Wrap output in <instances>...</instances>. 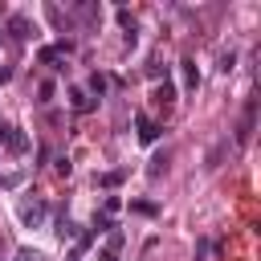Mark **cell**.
<instances>
[{"label": "cell", "mask_w": 261, "mask_h": 261, "mask_svg": "<svg viewBox=\"0 0 261 261\" xmlns=\"http://www.w3.org/2000/svg\"><path fill=\"white\" fill-rule=\"evenodd\" d=\"M253 122H257V98H249V102H245V110H241V122H237V143H249Z\"/></svg>", "instance_id": "obj_1"}, {"label": "cell", "mask_w": 261, "mask_h": 261, "mask_svg": "<svg viewBox=\"0 0 261 261\" xmlns=\"http://www.w3.org/2000/svg\"><path fill=\"white\" fill-rule=\"evenodd\" d=\"M20 216H24L29 224H37V220L45 216V204H41V200H29V204H20Z\"/></svg>", "instance_id": "obj_2"}, {"label": "cell", "mask_w": 261, "mask_h": 261, "mask_svg": "<svg viewBox=\"0 0 261 261\" xmlns=\"http://www.w3.org/2000/svg\"><path fill=\"white\" fill-rule=\"evenodd\" d=\"M179 65H184V86L196 90V86H200V69H196V61H179Z\"/></svg>", "instance_id": "obj_3"}, {"label": "cell", "mask_w": 261, "mask_h": 261, "mask_svg": "<svg viewBox=\"0 0 261 261\" xmlns=\"http://www.w3.org/2000/svg\"><path fill=\"white\" fill-rule=\"evenodd\" d=\"M8 29H12V37H29V33H33V24H29L24 16H12V20H8Z\"/></svg>", "instance_id": "obj_4"}, {"label": "cell", "mask_w": 261, "mask_h": 261, "mask_svg": "<svg viewBox=\"0 0 261 261\" xmlns=\"http://www.w3.org/2000/svg\"><path fill=\"white\" fill-rule=\"evenodd\" d=\"M73 110H77V114H86V110H94V98H86L82 90H73Z\"/></svg>", "instance_id": "obj_5"}, {"label": "cell", "mask_w": 261, "mask_h": 261, "mask_svg": "<svg viewBox=\"0 0 261 261\" xmlns=\"http://www.w3.org/2000/svg\"><path fill=\"white\" fill-rule=\"evenodd\" d=\"M139 139L143 143H155V122L151 118H139Z\"/></svg>", "instance_id": "obj_6"}, {"label": "cell", "mask_w": 261, "mask_h": 261, "mask_svg": "<svg viewBox=\"0 0 261 261\" xmlns=\"http://www.w3.org/2000/svg\"><path fill=\"white\" fill-rule=\"evenodd\" d=\"M98 184L102 188H114V184H122V171H106V175H98Z\"/></svg>", "instance_id": "obj_7"}, {"label": "cell", "mask_w": 261, "mask_h": 261, "mask_svg": "<svg viewBox=\"0 0 261 261\" xmlns=\"http://www.w3.org/2000/svg\"><path fill=\"white\" fill-rule=\"evenodd\" d=\"M90 90L102 98V90H106V77H102V73H94V77H90Z\"/></svg>", "instance_id": "obj_8"}, {"label": "cell", "mask_w": 261, "mask_h": 261, "mask_svg": "<svg viewBox=\"0 0 261 261\" xmlns=\"http://www.w3.org/2000/svg\"><path fill=\"white\" fill-rule=\"evenodd\" d=\"M232 61H237V53H224V57H220V73H228V69H232Z\"/></svg>", "instance_id": "obj_9"}, {"label": "cell", "mask_w": 261, "mask_h": 261, "mask_svg": "<svg viewBox=\"0 0 261 261\" xmlns=\"http://www.w3.org/2000/svg\"><path fill=\"white\" fill-rule=\"evenodd\" d=\"M102 261H114V257H110V253H106V257H102Z\"/></svg>", "instance_id": "obj_10"}]
</instances>
